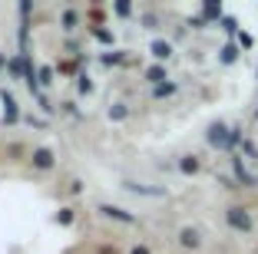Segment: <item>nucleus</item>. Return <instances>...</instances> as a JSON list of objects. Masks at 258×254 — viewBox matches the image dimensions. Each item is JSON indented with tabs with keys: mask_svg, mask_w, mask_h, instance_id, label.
Listing matches in <instances>:
<instances>
[{
	"mask_svg": "<svg viewBox=\"0 0 258 254\" xmlns=\"http://www.w3.org/2000/svg\"><path fill=\"white\" fill-rule=\"evenodd\" d=\"M205 145L215 152H232V126L222 119L209 122V129H205Z\"/></svg>",
	"mask_w": 258,
	"mask_h": 254,
	"instance_id": "f257e3e1",
	"label": "nucleus"
},
{
	"mask_svg": "<svg viewBox=\"0 0 258 254\" xmlns=\"http://www.w3.org/2000/svg\"><path fill=\"white\" fill-rule=\"evenodd\" d=\"M225 224L232 228L235 234H251L255 231V218L245 205H228L225 208Z\"/></svg>",
	"mask_w": 258,
	"mask_h": 254,
	"instance_id": "f03ea898",
	"label": "nucleus"
},
{
	"mask_svg": "<svg viewBox=\"0 0 258 254\" xmlns=\"http://www.w3.org/2000/svg\"><path fill=\"white\" fill-rule=\"evenodd\" d=\"M27 162H30L33 172H53L56 168V152L50 149V145H33L30 155H27Z\"/></svg>",
	"mask_w": 258,
	"mask_h": 254,
	"instance_id": "7ed1b4c3",
	"label": "nucleus"
},
{
	"mask_svg": "<svg viewBox=\"0 0 258 254\" xmlns=\"http://www.w3.org/2000/svg\"><path fill=\"white\" fill-rule=\"evenodd\" d=\"M96 215L106 218V221H119V224H139V215H133L129 208L113 205V202H99V205H96Z\"/></svg>",
	"mask_w": 258,
	"mask_h": 254,
	"instance_id": "20e7f679",
	"label": "nucleus"
},
{
	"mask_svg": "<svg viewBox=\"0 0 258 254\" xmlns=\"http://www.w3.org/2000/svg\"><path fill=\"white\" fill-rule=\"evenodd\" d=\"M119 188L129 195H143V198H166L169 195L166 185H146V182H136V179H122Z\"/></svg>",
	"mask_w": 258,
	"mask_h": 254,
	"instance_id": "39448f33",
	"label": "nucleus"
},
{
	"mask_svg": "<svg viewBox=\"0 0 258 254\" xmlns=\"http://www.w3.org/2000/svg\"><path fill=\"white\" fill-rule=\"evenodd\" d=\"M175 241H179V247H182V251H202V244H205L202 231H199L196 224H182V228H179V234H175Z\"/></svg>",
	"mask_w": 258,
	"mask_h": 254,
	"instance_id": "423d86ee",
	"label": "nucleus"
},
{
	"mask_svg": "<svg viewBox=\"0 0 258 254\" xmlns=\"http://www.w3.org/2000/svg\"><path fill=\"white\" fill-rule=\"evenodd\" d=\"M149 56H152V63H162V66H166V63L175 56V43L166 40V37H156L149 43Z\"/></svg>",
	"mask_w": 258,
	"mask_h": 254,
	"instance_id": "0eeeda50",
	"label": "nucleus"
},
{
	"mask_svg": "<svg viewBox=\"0 0 258 254\" xmlns=\"http://www.w3.org/2000/svg\"><path fill=\"white\" fill-rule=\"evenodd\" d=\"M0 103H4V126H17V122L23 119L20 116V103H17V96L10 90H0Z\"/></svg>",
	"mask_w": 258,
	"mask_h": 254,
	"instance_id": "6e6552de",
	"label": "nucleus"
},
{
	"mask_svg": "<svg viewBox=\"0 0 258 254\" xmlns=\"http://www.w3.org/2000/svg\"><path fill=\"white\" fill-rule=\"evenodd\" d=\"M232 175H235L238 188H255V185H258V179H255V175L248 172V168H245V158L238 155V152L232 155Z\"/></svg>",
	"mask_w": 258,
	"mask_h": 254,
	"instance_id": "1a4fd4ad",
	"label": "nucleus"
},
{
	"mask_svg": "<svg viewBox=\"0 0 258 254\" xmlns=\"http://www.w3.org/2000/svg\"><path fill=\"white\" fill-rule=\"evenodd\" d=\"M175 168H179V175H185V179H196V175L202 172V158L192 155V152H185V155H179Z\"/></svg>",
	"mask_w": 258,
	"mask_h": 254,
	"instance_id": "9d476101",
	"label": "nucleus"
},
{
	"mask_svg": "<svg viewBox=\"0 0 258 254\" xmlns=\"http://www.w3.org/2000/svg\"><path fill=\"white\" fill-rule=\"evenodd\" d=\"M143 79L149 82L152 90H156V86H162V82H169V69L162 66V63H149V66L143 69Z\"/></svg>",
	"mask_w": 258,
	"mask_h": 254,
	"instance_id": "9b49d317",
	"label": "nucleus"
},
{
	"mask_svg": "<svg viewBox=\"0 0 258 254\" xmlns=\"http://www.w3.org/2000/svg\"><path fill=\"white\" fill-rule=\"evenodd\" d=\"M238 60H242V46H238L235 40L222 43V50H219V63H222V66H235Z\"/></svg>",
	"mask_w": 258,
	"mask_h": 254,
	"instance_id": "f8f14e48",
	"label": "nucleus"
},
{
	"mask_svg": "<svg viewBox=\"0 0 258 254\" xmlns=\"http://www.w3.org/2000/svg\"><path fill=\"white\" fill-rule=\"evenodd\" d=\"M199 17H202L205 23H222L225 10H222V4H219V0H209V4H202V7H199Z\"/></svg>",
	"mask_w": 258,
	"mask_h": 254,
	"instance_id": "ddd939ff",
	"label": "nucleus"
},
{
	"mask_svg": "<svg viewBox=\"0 0 258 254\" xmlns=\"http://www.w3.org/2000/svg\"><path fill=\"white\" fill-rule=\"evenodd\" d=\"M76 27H80V10H76V7H63L60 10V30L73 33Z\"/></svg>",
	"mask_w": 258,
	"mask_h": 254,
	"instance_id": "4468645a",
	"label": "nucleus"
},
{
	"mask_svg": "<svg viewBox=\"0 0 258 254\" xmlns=\"http://www.w3.org/2000/svg\"><path fill=\"white\" fill-rule=\"evenodd\" d=\"M90 37L96 40V43H103V46H116V30H109V27H103V23L90 27Z\"/></svg>",
	"mask_w": 258,
	"mask_h": 254,
	"instance_id": "2eb2a0df",
	"label": "nucleus"
},
{
	"mask_svg": "<svg viewBox=\"0 0 258 254\" xmlns=\"http://www.w3.org/2000/svg\"><path fill=\"white\" fill-rule=\"evenodd\" d=\"M106 119H109V122H126V119H129V106H126V103H109Z\"/></svg>",
	"mask_w": 258,
	"mask_h": 254,
	"instance_id": "dca6fc26",
	"label": "nucleus"
},
{
	"mask_svg": "<svg viewBox=\"0 0 258 254\" xmlns=\"http://www.w3.org/2000/svg\"><path fill=\"white\" fill-rule=\"evenodd\" d=\"M76 93H80V96H93V93H96V82H93L90 73H80V76H76Z\"/></svg>",
	"mask_w": 258,
	"mask_h": 254,
	"instance_id": "f3484780",
	"label": "nucleus"
},
{
	"mask_svg": "<svg viewBox=\"0 0 258 254\" xmlns=\"http://www.w3.org/2000/svg\"><path fill=\"white\" fill-rule=\"evenodd\" d=\"M219 27H222V33H225V37L228 40H232V37H238V33H242V27H238V17L235 14H232V17H222V23H219Z\"/></svg>",
	"mask_w": 258,
	"mask_h": 254,
	"instance_id": "a211bd4d",
	"label": "nucleus"
},
{
	"mask_svg": "<svg viewBox=\"0 0 258 254\" xmlns=\"http://www.w3.org/2000/svg\"><path fill=\"white\" fill-rule=\"evenodd\" d=\"M175 93H179V82L169 79V82H162V86H156V90H152V99H172Z\"/></svg>",
	"mask_w": 258,
	"mask_h": 254,
	"instance_id": "6ab92c4d",
	"label": "nucleus"
},
{
	"mask_svg": "<svg viewBox=\"0 0 258 254\" xmlns=\"http://www.w3.org/2000/svg\"><path fill=\"white\" fill-rule=\"evenodd\" d=\"M126 56H129L126 50H109V53L99 56V63H103V66H119V63H126Z\"/></svg>",
	"mask_w": 258,
	"mask_h": 254,
	"instance_id": "aec40b11",
	"label": "nucleus"
},
{
	"mask_svg": "<svg viewBox=\"0 0 258 254\" xmlns=\"http://www.w3.org/2000/svg\"><path fill=\"white\" fill-rule=\"evenodd\" d=\"M53 221L60 224V228H70V224L76 221V208H70V205H63V208H60V211L53 215Z\"/></svg>",
	"mask_w": 258,
	"mask_h": 254,
	"instance_id": "412c9836",
	"label": "nucleus"
},
{
	"mask_svg": "<svg viewBox=\"0 0 258 254\" xmlns=\"http://www.w3.org/2000/svg\"><path fill=\"white\" fill-rule=\"evenodd\" d=\"M7 76H10V79H23V60H20V53L7 60Z\"/></svg>",
	"mask_w": 258,
	"mask_h": 254,
	"instance_id": "4be33fe9",
	"label": "nucleus"
},
{
	"mask_svg": "<svg viewBox=\"0 0 258 254\" xmlns=\"http://www.w3.org/2000/svg\"><path fill=\"white\" fill-rule=\"evenodd\" d=\"M139 23H143V30H159V14L146 10V14H139Z\"/></svg>",
	"mask_w": 258,
	"mask_h": 254,
	"instance_id": "5701e85b",
	"label": "nucleus"
},
{
	"mask_svg": "<svg viewBox=\"0 0 258 254\" xmlns=\"http://www.w3.org/2000/svg\"><path fill=\"white\" fill-rule=\"evenodd\" d=\"M238 155H242V158H248V162H258V145L251 142V139H245V142H242V149H238Z\"/></svg>",
	"mask_w": 258,
	"mask_h": 254,
	"instance_id": "b1692460",
	"label": "nucleus"
},
{
	"mask_svg": "<svg viewBox=\"0 0 258 254\" xmlns=\"http://www.w3.org/2000/svg\"><path fill=\"white\" fill-rule=\"evenodd\" d=\"M53 82H56V69L53 66H40V86H43V90H50Z\"/></svg>",
	"mask_w": 258,
	"mask_h": 254,
	"instance_id": "393cba45",
	"label": "nucleus"
},
{
	"mask_svg": "<svg viewBox=\"0 0 258 254\" xmlns=\"http://www.w3.org/2000/svg\"><path fill=\"white\" fill-rule=\"evenodd\" d=\"M133 10H136V7H133L129 0H116V4H113V14L122 17V20H126V17H133Z\"/></svg>",
	"mask_w": 258,
	"mask_h": 254,
	"instance_id": "a878e982",
	"label": "nucleus"
},
{
	"mask_svg": "<svg viewBox=\"0 0 258 254\" xmlns=\"http://www.w3.org/2000/svg\"><path fill=\"white\" fill-rule=\"evenodd\" d=\"M17 14H20V20H30V14H33V0H20V4H17Z\"/></svg>",
	"mask_w": 258,
	"mask_h": 254,
	"instance_id": "bb28decb",
	"label": "nucleus"
},
{
	"mask_svg": "<svg viewBox=\"0 0 258 254\" xmlns=\"http://www.w3.org/2000/svg\"><path fill=\"white\" fill-rule=\"evenodd\" d=\"M235 43L242 46V50H251V43H255V40H251V33H245V30H242V33L235 37Z\"/></svg>",
	"mask_w": 258,
	"mask_h": 254,
	"instance_id": "cd10ccee",
	"label": "nucleus"
},
{
	"mask_svg": "<svg viewBox=\"0 0 258 254\" xmlns=\"http://www.w3.org/2000/svg\"><path fill=\"white\" fill-rule=\"evenodd\" d=\"M185 27H192V30H205V27H209V23H205L202 17L196 14V17H189V20H185Z\"/></svg>",
	"mask_w": 258,
	"mask_h": 254,
	"instance_id": "c85d7f7f",
	"label": "nucleus"
},
{
	"mask_svg": "<svg viewBox=\"0 0 258 254\" xmlns=\"http://www.w3.org/2000/svg\"><path fill=\"white\" fill-rule=\"evenodd\" d=\"M126 254H152V247H149V244H133Z\"/></svg>",
	"mask_w": 258,
	"mask_h": 254,
	"instance_id": "c756f323",
	"label": "nucleus"
},
{
	"mask_svg": "<svg viewBox=\"0 0 258 254\" xmlns=\"http://www.w3.org/2000/svg\"><path fill=\"white\" fill-rule=\"evenodd\" d=\"M37 103H40V109H43V112H46V116H53V106H50V99H46V96H40V99H37Z\"/></svg>",
	"mask_w": 258,
	"mask_h": 254,
	"instance_id": "7c9ffc66",
	"label": "nucleus"
},
{
	"mask_svg": "<svg viewBox=\"0 0 258 254\" xmlns=\"http://www.w3.org/2000/svg\"><path fill=\"white\" fill-rule=\"evenodd\" d=\"M23 122H27V126H37V129H43V126H46L43 119H37V116H23Z\"/></svg>",
	"mask_w": 258,
	"mask_h": 254,
	"instance_id": "2f4dec72",
	"label": "nucleus"
},
{
	"mask_svg": "<svg viewBox=\"0 0 258 254\" xmlns=\"http://www.w3.org/2000/svg\"><path fill=\"white\" fill-rule=\"evenodd\" d=\"M70 195H83V182H80V179L70 182Z\"/></svg>",
	"mask_w": 258,
	"mask_h": 254,
	"instance_id": "473e14b6",
	"label": "nucleus"
},
{
	"mask_svg": "<svg viewBox=\"0 0 258 254\" xmlns=\"http://www.w3.org/2000/svg\"><path fill=\"white\" fill-rule=\"evenodd\" d=\"M63 112H67V116H76V112H80V109H76V103H73V99H70V103H63Z\"/></svg>",
	"mask_w": 258,
	"mask_h": 254,
	"instance_id": "72a5a7b5",
	"label": "nucleus"
},
{
	"mask_svg": "<svg viewBox=\"0 0 258 254\" xmlns=\"http://www.w3.org/2000/svg\"><path fill=\"white\" fill-rule=\"evenodd\" d=\"M255 119H258V112H255Z\"/></svg>",
	"mask_w": 258,
	"mask_h": 254,
	"instance_id": "f704fd0d",
	"label": "nucleus"
},
{
	"mask_svg": "<svg viewBox=\"0 0 258 254\" xmlns=\"http://www.w3.org/2000/svg\"><path fill=\"white\" fill-rule=\"evenodd\" d=\"M255 76H258V69H255Z\"/></svg>",
	"mask_w": 258,
	"mask_h": 254,
	"instance_id": "c9c22d12",
	"label": "nucleus"
}]
</instances>
